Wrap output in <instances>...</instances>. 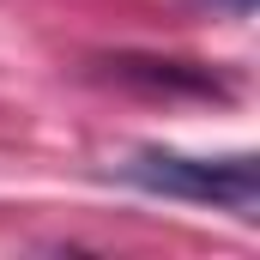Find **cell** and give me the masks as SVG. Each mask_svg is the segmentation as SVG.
I'll return each mask as SVG.
<instances>
[{
	"mask_svg": "<svg viewBox=\"0 0 260 260\" xmlns=\"http://www.w3.org/2000/svg\"><path fill=\"white\" fill-rule=\"evenodd\" d=\"M121 182L157 200H188V206H218L230 218H254L260 206V164L254 151H230V157H188V151H164L145 145L121 164Z\"/></svg>",
	"mask_w": 260,
	"mask_h": 260,
	"instance_id": "6da1fadb",
	"label": "cell"
},
{
	"mask_svg": "<svg viewBox=\"0 0 260 260\" xmlns=\"http://www.w3.org/2000/svg\"><path fill=\"white\" fill-rule=\"evenodd\" d=\"M115 73L133 79V85H151V91H212V97H224V85L206 67H182V61H133V55H121Z\"/></svg>",
	"mask_w": 260,
	"mask_h": 260,
	"instance_id": "7a4b0ae2",
	"label": "cell"
},
{
	"mask_svg": "<svg viewBox=\"0 0 260 260\" xmlns=\"http://www.w3.org/2000/svg\"><path fill=\"white\" fill-rule=\"evenodd\" d=\"M212 6H230L236 18H248V12H254V0H212Z\"/></svg>",
	"mask_w": 260,
	"mask_h": 260,
	"instance_id": "3957f363",
	"label": "cell"
}]
</instances>
